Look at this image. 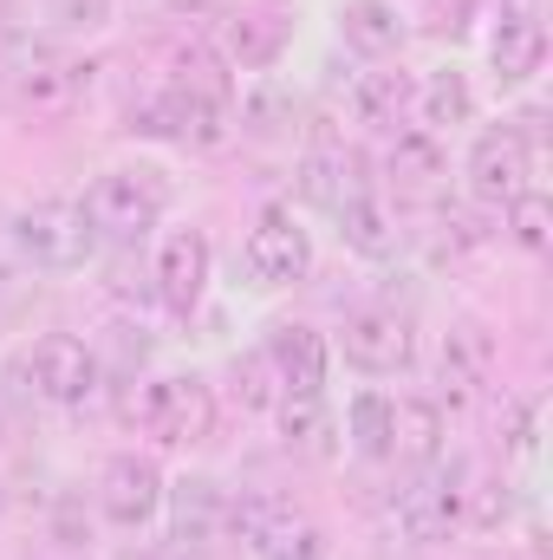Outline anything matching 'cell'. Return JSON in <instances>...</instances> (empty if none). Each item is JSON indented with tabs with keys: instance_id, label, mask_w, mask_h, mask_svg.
<instances>
[{
	"instance_id": "1",
	"label": "cell",
	"mask_w": 553,
	"mask_h": 560,
	"mask_svg": "<svg viewBox=\"0 0 553 560\" xmlns=\"http://www.w3.org/2000/svg\"><path fill=\"white\" fill-rule=\"evenodd\" d=\"M150 138H169L183 150H215V143L235 131V98H228V79H222V59L209 52H183L176 72L138 105V125Z\"/></svg>"
},
{
	"instance_id": "2",
	"label": "cell",
	"mask_w": 553,
	"mask_h": 560,
	"mask_svg": "<svg viewBox=\"0 0 553 560\" xmlns=\"http://www.w3.org/2000/svg\"><path fill=\"white\" fill-rule=\"evenodd\" d=\"M0 85H7L13 112H26L39 125H59V118L79 112V98L92 85V66L72 46H59V39H33L26 33V39H13L0 52Z\"/></svg>"
},
{
	"instance_id": "3",
	"label": "cell",
	"mask_w": 553,
	"mask_h": 560,
	"mask_svg": "<svg viewBox=\"0 0 553 560\" xmlns=\"http://www.w3.org/2000/svg\"><path fill=\"white\" fill-rule=\"evenodd\" d=\"M0 222H7V242H13L20 275H79V268H92L98 248H105V242L92 235L85 209H79V202H59V196L26 202V209H13V215H0Z\"/></svg>"
},
{
	"instance_id": "4",
	"label": "cell",
	"mask_w": 553,
	"mask_h": 560,
	"mask_svg": "<svg viewBox=\"0 0 553 560\" xmlns=\"http://www.w3.org/2000/svg\"><path fill=\"white\" fill-rule=\"evenodd\" d=\"M79 209H85V222H92L98 242L138 248L143 235L163 222V209H169V183H163V170H150V163H118V170H105V176L85 189Z\"/></svg>"
},
{
	"instance_id": "5",
	"label": "cell",
	"mask_w": 553,
	"mask_h": 560,
	"mask_svg": "<svg viewBox=\"0 0 553 560\" xmlns=\"http://www.w3.org/2000/svg\"><path fill=\"white\" fill-rule=\"evenodd\" d=\"M125 418L143 436H156L163 450H196L215 436V385L202 372H169V378H143V392H131Z\"/></svg>"
},
{
	"instance_id": "6",
	"label": "cell",
	"mask_w": 553,
	"mask_h": 560,
	"mask_svg": "<svg viewBox=\"0 0 553 560\" xmlns=\"http://www.w3.org/2000/svg\"><path fill=\"white\" fill-rule=\"evenodd\" d=\"M13 378H20L39 405H52V411H79V405L98 398L105 365H98V352H92L79 332H46V339L26 346V359L13 365Z\"/></svg>"
},
{
	"instance_id": "7",
	"label": "cell",
	"mask_w": 553,
	"mask_h": 560,
	"mask_svg": "<svg viewBox=\"0 0 553 560\" xmlns=\"http://www.w3.org/2000/svg\"><path fill=\"white\" fill-rule=\"evenodd\" d=\"M469 482H475V463H430L411 489L398 495V535L411 548H436V541H456L462 522H469Z\"/></svg>"
},
{
	"instance_id": "8",
	"label": "cell",
	"mask_w": 553,
	"mask_h": 560,
	"mask_svg": "<svg viewBox=\"0 0 553 560\" xmlns=\"http://www.w3.org/2000/svg\"><path fill=\"white\" fill-rule=\"evenodd\" d=\"M462 176H469V196H475L482 209H508L521 189H541L534 150L521 143V131H515V125H489L482 138L469 143Z\"/></svg>"
},
{
	"instance_id": "9",
	"label": "cell",
	"mask_w": 553,
	"mask_h": 560,
	"mask_svg": "<svg viewBox=\"0 0 553 560\" xmlns=\"http://www.w3.org/2000/svg\"><path fill=\"white\" fill-rule=\"evenodd\" d=\"M339 352H345V365L358 378H398V372H411V359H416L411 319L398 306H358L339 326Z\"/></svg>"
},
{
	"instance_id": "10",
	"label": "cell",
	"mask_w": 553,
	"mask_h": 560,
	"mask_svg": "<svg viewBox=\"0 0 553 560\" xmlns=\"http://www.w3.org/2000/svg\"><path fill=\"white\" fill-rule=\"evenodd\" d=\"M163 463L143 456V450H118L105 469H98V515L125 535H143L156 515H163Z\"/></svg>"
},
{
	"instance_id": "11",
	"label": "cell",
	"mask_w": 553,
	"mask_h": 560,
	"mask_svg": "<svg viewBox=\"0 0 553 560\" xmlns=\"http://www.w3.org/2000/svg\"><path fill=\"white\" fill-rule=\"evenodd\" d=\"M293 46V7L280 0H242L222 7V66L235 72H274Z\"/></svg>"
},
{
	"instance_id": "12",
	"label": "cell",
	"mask_w": 553,
	"mask_h": 560,
	"mask_svg": "<svg viewBox=\"0 0 553 560\" xmlns=\"http://www.w3.org/2000/svg\"><path fill=\"white\" fill-rule=\"evenodd\" d=\"M242 261H248L255 287H293V280H306V268H313V235H306V222L293 209L274 202V209L255 215Z\"/></svg>"
},
{
	"instance_id": "13",
	"label": "cell",
	"mask_w": 553,
	"mask_h": 560,
	"mask_svg": "<svg viewBox=\"0 0 553 560\" xmlns=\"http://www.w3.org/2000/svg\"><path fill=\"white\" fill-rule=\"evenodd\" d=\"M209 275H215V248H209V235L202 229H169L163 242H156V300L176 313V319H189L196 306H202V293H209Z\"/></svg>"
},
{
	"instance_id": "14",
	"label": "cell",
	"mask_w": 553,
	"mask_h": 560,
	"mask_svg": "<svg viewBox=\"0 0 553 560\" xmlns=\"http://www.w3.org/2000/svg\"><path fill=\"white\" fill-rule=\"evenodd\" d=\"M548 59V26L534 13V0H502L495 26H489V72L502 92H521Z\"/></svg>"
},
{
	"instance_id": "15",
	"label": "cell",
	"mask_w": 553,
	"mask_h": 560,
	"mask_svg": "<svg viewBox=\"0 0 553 560\" xmlns=\"http://www.w3.org/2000/svg\"><path fill=\"white\" fill-rule=\"evenodd\" d=\"M163 509H169V541L183 555H209L215 541H228V489L215 476H183L163 489Z\"/></svg>"
},
{
	"instance_id": "16",
	"label": "cell",
	"mask_w": 553,
	"mask_h": 560,
	"mask_svg": "<svg viewBox=\"0 0 553 560\" xmlns=\"http://www.w3.org/2000/svg\"><path fill=\"white\" fill-rule=\"evenodd\" d=\"M385 183H391L404 202H443V196H449V150H443V138H430L423 125H416V131H391Z\"/></svg>"
},
{
	"instance_id": "17",
	"label": "cell",
	"mask_w": 553,
	"mask_h": 560,
	"mask_svg": "<svg viewBox=\"0 0 553 560\" xmlns=\"http://www.w3.org/2000/svg\"><path fill=\"white\" fill-rule=\"evenodd\" d=\"M436 378H443V392H449L456 405L482 398L489 378H495V332H489L482 319H456V326L443 332V346H436Z\"/></svg>"
},
{
	"instance_id": "18",
	"label": "cell",
	"mask_w": 553,
	"mask_h": 560,
	"mask_svg": "<svg viewBox=\"0 0 553 560\" xmlns=\"http://www.w3.org/2000/svg\"><path fill=\"white\" fill-rule=\"evenodd\" d=\"M372 189V176H365V156L358 150H345V143H313L306 156H299V196L313 202V209H326V215H339L352 196H365Z\"/></svg>"
},
{
	"instance_id": "19",
	"label": "cell",
	"mask_w": 553,
	"mask_h": 560,
	"mask_svg": "<svg viewBox=\"0 0 553 560\" xmlns=\"http://www.w3.org/2000/svg\"><path fill=\"white\" fill-rule=\"evenodd\" d=\"M274 423H280V443H286L293 456L326 463V456L339 450V418H332L326 392H286L274 405Z\"/></svg>"
},
{
	"instance_id": "20",
	"label": "cell",
	"mask_w": 553,
	"mask_h": 560,
	"mask_svg": "<svg viewBox=\"0 0 553 560\" xmlns=\"http://www.w3.org/2000/svg\"><path fill=\"white\" fill-rule=\"evenodd\" d=\"M268 359H274L280 385L286 392H326V372H332V352H326V339L313 332V326H274L268 332Z\"/></svg>"
},
{
	"instance_id": "21",
	"label": "cell",
	"mask_w": 553,
	"mask_h": 560,
	"mask_svg": "<svg viewBox=\"0 0 553 560\" xmlns=\"http://www.w3.org/2000/svg\"><path fill=\"white\" fill-rule=\"evenodd\" d=\"M443 436H449V423H443L436 398H391V463L430 469L443 456Z\"/></svg>"
},
{
	"instance_id": "22",
	"label": "cell",
	"mask_w": 553,
	"mask_h": 560,
	"mask_svg": "<svg viewBox=\"0 0 553 560\" xmlns=\"http://www.w3.org/2000/svg\"><path fill=\"white\" fill-rule=\"evenodd\" d=\"M339 39L365 59H391L411 39V26L391 0H339Z\"/></svg>"
},
{
	"instance_id": "23",
	"label": "cell",
	"mask_w": 553,
	"mask_h": 560,
	"mask_svg": "<svg viewBox=\"0 0 553 560\" xmlns=\"http://www.w3.org/2000/svg\"><path fill=\"white\" fill-rule=\"evenodd\" d=\"M332 222H339V242H345L352 255H365V261H391V255H398V215H391V202H385L378 189L352 196Z\"/></svg>"
},
{
	"instance_id": "24",
	"label": "cell",
	"mask_w": 553,
	"mask_h": 560,
	"mask_svg": "<svg viewBox=\"0 0 553 560\" xmlns=\"http://www.w3.org/2000/svg\"><path fill=\"white\" fill-rule=\"evenodd\" d=\"M416 118H423V131L430 138H443V131H462V125H475V85L456 72V66H436L423 85H416Z\"/></svg>"
},
{
	"instance_id": "25",
	"label": "cell",
	"mask_w": 553,
	"mask_h": 560,
	"mask_svg": "<svg viewBox=\"0 0 553 560\" xmlns=\"http://www.w3.org/2000/svg\"><path fill=\"white\" fill-rule=\"evenodd\" d=\"M416 105L411 72H358L352 79V118L372 125V131H398Z\"/></svg>"
},
{
	"instance_id": "26",
	"label": "cell",
	"mask_w": 553,
	"mask_h": 560,
	"mask_svg": "<svg viewBox=\"0 0 553 560\" xmlns=\"http://www.w3.org/2000/svg\"><path fill=\"white\" fill-rule=\"evenodd\" d=\"M235 118H242L248 138H286L293 118H299V98L280 85L274 72H255V79L242 85V112H235Z\"/></svg>"
},
{
	"instance_id": "27",
	"label": "cell",
	"mask_w": 553,
	"mask_h": 560,
	"mask_svg": "<svg viewBox=\"0 0 553 560\" xmlns=\"http://www.w3.org/2000/svg\"><path fill=\"white\" fill-rule=\"evenodd\" d=\"M345 443L365 463H391V398L385 392H358L345 405Z\"/></svg>"
},
{
	"instance_id": "28",
	"label": "cell",
	"mask_w": 553,
	"mask_h": 560,
	"mask_svg": "<svg viewBox=\"0 0 553 560\" xmlns=\"http://www.w3.org/2000/svg\"><path fill=\"white\" fill-rule=\"evenodd\" d=\"M248 560H326V528L299 509H286L274 528L248 548Z\"/></svg>"
},
{
	"instance_id": "29",
	"label": "cell",
	"mask_w": 553,
	"mask_h": 560,
	"mask_svg": "<svg viewBox=\"0 0 553 560\" xmlns=\"http://www.w3.org/2000/svg\"><path fill=\"white\" fill-rule=\"evenodd\" d=\"M111 13H118V0H39V20L52 39H92L111 26Z\"/></svg>"
},
{
	"instance_id": "30",
	"label": "cell",
	"mask_w": 553,
	"mask_h": 560,
	"mask_svg": "<svg viewBox=\"0 0 553 560\" xmlns=\"http://www.w3.org/2000/svg\"><path fill=\"white\" fill-rule=\"evenodd\" d=\"M235 398H242L248 411H274L280 398H286V385H280L268 346H255V352H242V359H235Z\"/></svg>"
},
{
	"instance_id": "31",
	"label": "cell",
	"mask_w": 553,
	"mask_h": 560,
	"mask_svg": "<svg viewBox=\"0 0 553 560\" xmlns=\"http://www.w3.org/2000/svg\"><path fill=\"white\" fill-rule=\"evenodd\" d=\"M508 235H515V248H528V255H548L553 248V202L541 189H521V196L508 202Z\"/></svg>"
},
{
	"instance_id": "32",
	"label": "cell",
	"mask_w": 553,
	"mask_h": 560,
	"mask_svg": "<svg viewBox=\"0 0 553 560\" xmlns=\"http://www.w3.org/2000/svg\"><path fill=\"white\" fill-rule=\"evenodd\" d=\"M111 560H202V555H183L176 541H131V548H118Z\"/></svg>"
},
{
	"instance_id": "33",
	"label": "cell",
	"mask_w": 553,
	"mask_h": 560,
	"mask_svg": "<svg viewBox=\"0 0 553 560\" xmlns=\"http://www.w3.org/2000/svg\"><path fill=\"white\" fill-rule=\"evenodd\" d=\"M20 560H85V548H72V541H52V535H46V541H33Z\"/></svg>"
},
{
	"instance_id": "34",
	"label": "cell",
	"mask_w": 553,
	"mask_h": 560,
	"mask_svg": "<svg viewBox=\"0 0 553 560\" xmlns=\"http://www.w3.org/2000/svg\"><path fill=\"white\" fill-rule=\"evenodd\" d=\"M169 7L189 13V20H196V13H222V0H169Z\"/></svg>"
},
{
	"instance_id": "35",
	"label": "cell",
	"mask_w": 553,
	"mask_h": 560,
	"mask_svg": "<svg viewBox=\"0 0 553 560\" xmlns=\"http://www.w3.org/2000/svg\"><path fill=\"white\" fill-rule=\"evenodd\" d=\"M0 522H7V482H0Z\"/></svg>"
}]
</instances>
